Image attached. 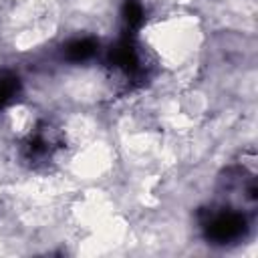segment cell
I'll use <instances>...</instances> for the list:
<instances>
[{"label":"cell","mask_w":258,"mask_h":258,"mask_svg":"<svg viewBox=\"0 0 258 258\" xmlns=\"http://www.w3.org/2000/svg\"><path fill=\"white\" fill-rule=\"evenodd\" d=\"M107 62L113 69L123 71L127 77H137L141 73V60H139V52H137V46H135V36L123 34L109 48Z\"/></svg>","instance_id":"cell-3"},{"label":"cell","mask_w":258,"mask_h":258,"mask_svg":"<svg viewBox=\"0 0 258 258\" xmlns=\"http://www.w3.org/2000/svg\"><path fill=\"white\" fill-rule=\"evenodd\" d=\"M200 228L208 244L228 246L238 244L250 230V218L244 210L232 206H210L198 212Z\"/></svg>","instance_id":"cell-1"},{"label":"cell","mask_w":258,"mask_h":258,"mask_svg":"<svg viewBox=\"0 0 258 258\" xmlns=\"http://www.w3.org/2000/svg\"><path fill=\"white\" fill-rule=\"evenodd\" d=\"M62 145L64 139L60 129H56L50 121H38V125L20 143V159L30 169H40L54 159Z\"/></svg>","instance_id":"cell-2"},{"label":"cell","mask_w":258,"mask_h":258,"mask_svg":"<svg viewBox=\"0 0 258 258\" xmlns=\"http://www.w3.org/2000/svg\"><path fill=\"white\" fill-rule=\"evenodd\" d=\"M99 48V42L91 36H83V38H73L62 46V56L69 62H85L89 58L95 56Z\"/></svg>","instance_id":"cell-4"},{"label":"cell","mask_w":258,"mask_h":258,"mask_svg":"<svg viewBox=\"0 0 258 258\" xmlns=\"http://www.w3.org/2000/svg\"><path fill=\"white\" fill-rule=\"evenodd\" d=\"M121 18H123V24H125L123 34L135 36V32H137V30L141 28V24L145 22V8H143L141 0H123Z\"/></svg>","instance_id":"cell-5"},{"label":"cell","mask_w":258,"mask_h":258,"mask_svg":"<svg viewBox=\"0 0 258 258\" xmlns=\"http://www.w3.org/2000/svg\"><path fill=\"white\" fill-rule=\"evenodd\" d=\"M20 77L8 69H0V109L10 105L20 95Z\"/></svg>","instance_id":"cell-6"}]
</instances>
